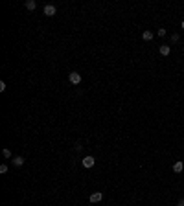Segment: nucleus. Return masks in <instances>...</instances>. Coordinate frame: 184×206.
<instances>
[{
  "instance_id": "nucleus-1",
  "label": "nucleus",
  "mask_w": 184,
  "mask_h": 206,
  "mask_svg": "<svg viewBox=\"0 0 184 206\" xmlns=\"http://www.w3.org/2000/svg\"><path fill=\"white\" fill-rule=\"evenodd\" d=\"M68 81L72 83V85H79V83H81V74L70 72V74H68Z\"/></svg>"
},
{
  "instance_id": "nucleus-2",
  "label": "nucleus",
  "mask_w": 184,
  "mask_h": 206,
  "mask_svg": "<svg viewBox=\"0 0 184 206\" xmlns=\"http://www.w3.org/2000/svg\"><path fill=\"white\" fill-rule=\"evenodd\" d=\"M55 11H57V7H55L54 4H48V6H44V9H42V13H44L46 17H54Z\"/></svg>"
},
{
  "instance_id": "nucleus-3",
  "label": "nucleus",
  "mask_w": 184,
  "mask_h": 206,
  "mask_svg": "<svg viewBox=\"0 0 184 206\" xmlns=\"http://www.w3.org/2000/svg\"><path fill=\"white\" fill-rule=\"evenodd\" d=\"M81 164H83V168H87V169H89V168H92V166H94L96 164V160H94V156H85V158H83L81 160Z\"/></svg>"
},
{
  "instance_id": "nucleus-4",
  "label": "nucleus",
  "mask_w": 184,
  "mask_h": 206,
  "mask_svg": "<svg viewBox=\"0 0 184 206\" xmlns=\"http://www.w3.org/2000/svg\"><path fill=\"white\" fill-rule=\"evenodd\" d=\"M101 201H103V193H101V191H94V193H92L90 195V203H101Z\"/></svg>"
},
{
  "instance_id": "nucleus-5",
  "label": "nucleus",
  "mask_w": 184,
  "mask_h": 206,
  "mask_svg": "<svg viewBox=\"0 0 184 206\" xmlns=\"http://www.w3.org/2000/svg\"><path fill=\"white\" fill-rule=\"evenodd\" d=\"M11 164L15 166V168H22V166H24V158H22V156H15V158L11 160Z\"/></svg>"
},
{
  "instance_id": "nucleus-6",
  "label": "nucleus",
  "mask_w": 184,
  "mask_h": 206,
  "mask_svg": "<svg viewBox=\"0 0 184 206\" xmlns=\"http://www.w3.org/2000/svg\"><path fill=\"white\" fill-rule=\"evenodd\" d=\"M182 169H184V164H182V162H175V164H173V171H175V173H182Z\"/></svg>"
},
{
  "instance_id": "nucleus-7",
  "label": "nucleus",
  "mask_w": 184,
  "mask_h": 206,
  "mask_svg": "<svg viewBox=\"0 0 184 206\" xmlns=\"http://www.w3.org/2000/svg\"><path fill=\"white\" fill-rule=\"evenodd\" d=\"M169 52H171V48H169L168 44H162L160 46V55H164V57H166V55H169Z\"/></svg>"
},
{
  "instance_id": "nucleus-8",
  "label": "nucleus",
  "mask_w": 184,
  "mask_h": 206,
  "mask_svg": "<svg viewBox=\"0 0 184 206\" xmlns=\"http://www.w3.org/2000/svg\"><path fill=\"white\" fill-rule=\"evenodd\" d=\"M35 7H37V2H35V0H26V9L33 11Z\"/></svg>"
},
{
  "instance_id": "nucleus-9",
  "label": "nucleus",
  "mask_w": 184,
  "mask_h": 206,
  "mask_svg": "<svg viewBox=\"0 0 184 206\" xmlns=\"http://www.w3.org/2000/svg\"><path fill=\"white\" fill-rule=\"evenodd\" d=\"M142 39H144V41H153V32H149V30H146V32L142 33Z\"/></svg>"
},
{
  "instance_id": "nucleus-10",
  "label": "nucleus",
  "mask_w": 184,
  "mask_h": 206,
  "mask_svg": "<svg viewBox=\"0 0 184 206\" xmlns=\"http://www.w3.org/2000/svg\"><path fill=\"white\" fill-rule=\"evenodd\" d=\"M2 155L6 156V158H11V151H9V149H7V147H6V149H4V151H2Z\"/></svg>"
},
{
  "instance_id": "nucleus-11",
  "label": "nucleus",
  "mask_w": 184,
  "mask_h": 206,
  "mask_svg": "<svg viewBox=\"0 0 184 206\" xmlns=\"http://www.w3.org/2000/svg\"><path fill=\"white\" fill-rule=\"evenodd\" d=\"M179 39H181V35H179V33H173L171 35V42H179Z\"/></svg>"
},
{
  "instance_id": "nucleus-12",
  "label": "nucleus",
  "mask_w": 184,
  "mask_h": 206,
  "mask_svg": "<svg viewBox=\"0 0 184 206\" xmlns=\"http://www.w3.org/2000/svg\"><path fill=\"white\" fill-rule=\"evenodd\" d=\"M0 173H7V164H2V166H0Z\"/></svg>"
},
{
  "instance_id": "nucleus-13",
  "label": "nucleus",
  "mask_w": 184,
  "mask_h": 206,
  "mask_svg": "<svg viewBox=\"0 0 184 206\" xmlns=\"http://www.w3.org/2000/svg\"><path fill=\"white\" fill-rule=\"evenodd\" d=\"M6 90V81H0V92Z\"/></svg>"
},
{
  "instance_id": "nucleus-14",
  "label": "nucleus",
  "mask_w": 184,
  "mask_h": 206,
  "mask_svg": "<svg viewBox=\"0 0 184 206\" xmlns=\"http://www.w3.org/2000/svg\"><path fill=\"white\" fill-rule=\"evenodd\" d=\"M164 35H166V30L160 28V30H158V37H164Z\"/></svg>"
},
{
  "instance_id": "nucleus-15",
  "label": "nucleus",
  "mask_w": 184,
  "mask_h": 206,
  "mask_svg": "<svg viewBox=\"0 0 184 206\" xmlns=\"http://www.w3.org/2000/svg\"><path fill=\"white\" fill-rule=\"evenodd\" d=\"M177 206H184V199H181V201H179V204Z\"/></svg>"
},
{
  "instance_id": "nucleus-16",
  "label": "nucleus",
  "mask_w": 184,
  "mask_h": 206,
  "mask_svg": "<svg viewBox=\"0 0 184 206\" xmlns=\"http://www.w3.org/2000/svg\"><path fill=\"white\" fill-rule=\"evenodd\" d=\"M182 30H184V20H182Z\"/></svg>"
}]
</instances>
